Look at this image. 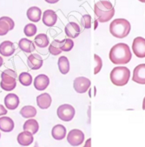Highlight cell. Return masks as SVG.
Returning a JSON list of instances; mask_svg holds the SVG:
<instances>
[{"label":"cell","instance_id":"9c48e42d","mask_svg":"<svg viewBox=\"0 0 145 147\" xmlns=\"http://www.w3.org/2000/svg\"><path fill=\"white\" fill-rule=\"evenodd\" d=\"M15 27V23L10 17L0 18V36L6 35L10 31H12Z\"/></svg>","mask_w":145,"mask_h":147},{"label":"cell","instance_id":"30bf717a","mask_svg":"<svg viewBox=\"0 0 145 147\" xmlns=\"http://www.w3.org/2000/svg\"><path fill=\"white\" fill-rule=\"evenodd\" d=\"M27 65H28V67H30V69L33 71H37V70H39L43 66L44 60L39 54L32 53L27 58Z\"/></svg>","mask_w":145,"mask_h":147},{"label":"cell","instance_id":"f35d334b","mask_svg":"<svg viewBox=\"0 0 145 147\" xmlns=\"http://www.w3.org/2000/svg\"><path fill=\"white\" fill-rule=\"evenodd\" d=\"M142 110H145V97H144L143 101H142Z\"/></svg>","mask_w":145,"mask_h":147},{"label":"cell","instance_id":"2e32d148","mask_svg":"<svg viewBox=\"0 0 145 147\" xmlns=\"http://www.w3.org/2000/svg\"><path fill=\"white\" fill-rule=\"evenodd\" d=\"M17 143L21 145V146H29L30 144H32L34 141V138H33V134H32L31 132L23 131L22 132H20L17 135Z\"/></svg>","mask_w":145,"mask_h":147},{"label":"cell","instance_id":"d6986e66","mask_svg":"<svg viewBox=\"0 0 145 147\" xmlns=\"http://www.w3.org/2000/svg\"><path fill=\"white\" fill-rule=\"evenodd\" d=\"M51 102L52 98L49 93H42L37 97V105L42 110L49 109V107L51 105Z\"/></svg>","mask_w":145,"mask_h":147},{"label":"cell","instance_id":"8fae6325","mask_svg":"<svg viewBox=\"0 0 145 147\" xmlns=\"http://www.w3.org/2000/svg\"><path fill=\"white\" fill-rule=\"evenodd\" d=\"M132 81L140 84H145V64L138 65L134 69Z\"/></svg>","mask_w":145,"mask_h":147},{"label":"cell","instance_id":"d4e9b609","mask_svg":"<svg viewBox=\"0 0 145 147\" xmlns=\"http://www.w3.org/2000/svg\"><path fill=\"white\" fill-rule=\"evenodd\" d=\"M57 65H58L59 71L65 75L70 71V61L68 59V57L65 56H62L58 58V61H57Z\"/></svg>","mask_w":145,"mask_h":147},{"label":"cell","instance_id":"b9f144b4","mask_svg":"<svg viewBox=\"0 0 145 147\" xmlns=\"http://www.w3.org/2000/svg\"><path fill=\"white\" fill-rule=\"evenodd\" d=\"M0 138H1V134H0Z\"/></svg>","mask_w":145,"mask_h":147},{"label":"cell","instance_id":"52a82bcc","mask_svg":"<svg viewBox=\"0 0 145 147\" xmlns=\"http://www.w3.org/2000/svg\"><path fill=\"white\" fill-rule=\"evenodd\" d=\"M84 133L78 129L70 131L67 135V141L71 146H79L84 141Z\"/></svg>","mask_w":145,"mask_h":147},{"label":"cell","instance_id":"9a60e30c","mask_svg":"<svg viewBox=\"0 0 145 147\" xmlns=\"http://www.w3.org/2000/svg\"><path fill=\"white\" fill-rule=\"evenodd\" d=\"M17 74L11 69H6L1 73V82L7 84H17Z\"/></svg>","mask_w":145,"mask_h":147},{"label":"cell","instance_id":"44dd1931","mask_svg":"<svg viewBox=\"0 0 145 147\" xmlns=\"http://www.w3.org/2000/svg\"><path fill=\"white\" fill-rule=\"evenodd\" d=\"M19 98L17 95L14 93H10L5 96V105L6 109L8 110H15L19 105Z\"/></svg>","mask_w":145,"mask_h":147},{"label":"cell","instance_id":"603a6c76","mask_svg":"<svg viewBox=\"0 0 145 147\" xmlns=\"http://www.w3.org/2000/svg\"><path fill=\"white\" fill-rule=\"evenodd\" d=\"M51 136L56 140H62L66 137V128L63 125H56L51 130Z\"/></svg>","mask_w":145,"mask_h":147},{"label":"cell","instance_id":"8d00e7d4","mask_svg":"<svg viewBox=\"0 0 145 147\" xmlns=\"http://www.w3.org/2000/svg\"><path fill=\"white\" fill-rule=\"evenodd\" d=\"M44 1H45L46 3L50 4V5H54V4H56V3L58 2L59 0H44Z\"/></svg>","mask_w":145,"mask_h":147},{"label":"cell","instance_id":"6da1fadb","mask_svg":"<svg viewBox=\"0 0 145 147\" xmlns=\"http://www.w3.org/2000/svg\"><path fill=\"white\" fill-rule=\"evenodd\" d=\"M109 57L110 61L115 65H125L131 60L132 53L127 44L119 43L110 49Z\"/></svg>","mask_w":145,"mask_h":147},{"label":"cell","instance_id":"7c38bea8","mask_svg":"<svg viewBox=\"0 0 145 147\" xmlns=\"http://www.w3.org/2000/svg\"><path fill=\"white\" fill-rule=\"evenodd\" d=\"M64 32L69 38H77L81 33V28L77 23L70 22L65 25Z\"/></svg>","mask_w":145,"mask_h":147},{"label":"cell","instance_id":"3957f363","mask_svg":"<svg viewBox=\"0 0 145 147\" xmlns=\"http://www.w3.org/2000/svg\"><path fill=\"white\" fill-rule=\"evenodd\" d=\"M131 30L130 23L125 18H117L109 24V32L117 38H124L127 37Z\"/></svg>","mask_w":145,"mask_h":147},{"label":"cell","instance_id":"ffe728a7","mask_svg":"<svg viewBox=\"0 0 145 147\" xmlns=\"http://www.w3.org/2000/svg\"><path fill=\"white\" fill-rule=\"evenodd\" d=\"M14 121L9 117L3 116L0 117V131L4 132H11L14 130Z\"/></svg>","mask_w":145,"mask_h":147},{"label":"cell","instance_id":"484cf974","mask_svg":"<svg viewBox=\"0 0 145 147\" xmlns=\"http://www.w3.org/2000/svg\"><path fill=\"white\" fill-rule=\"evenodd\" d=\"M19 113L24 119H32L37 115V109L32 105H25L20 110Z\"/></svg>","mask_w":145,"mask_h":147},{"label":"cell","instance_id":"7a4b0ae2","mask_svg":"<svg viewBox=\"0 0 145 147\" xmlns=\"http://www.w3.org/2000/svg\"><path fill=\"white\" fill-rule=\"evenodd\" d=\"M94 12L99 22L106 23L114 17L115 8L109 0H100L95 4Z\"/></svg>","mask_w":145,"mask_h":147},{"label":"cell","instance_id":"74e56055","mask_svg":"<svg viewBox=\"0 0 145 147\" xmlns=\"http://www.w3.org/2000/svg\"><path fill=\"white\" fill-rule=\"evenodd\" d=\"M4 64V59H3V57L0 56V67H1Z\"/></svg>","mask_w":145,"mask_h":147},{"label":"cell","instance_id":"d590c367","mask_svg":"<svg viewBox=\"0 0 145 147\" xmlns=\"http://www.w3.org/2000/svg\"><path fill=\"white\" fill-rule=\"evenodd\" d=\"M91 139L89 138V139H87V140H86V142H85L83 147H91Z\"/></svg>","mask_w":145,"mask_h":147},{"label":"cell","instance_id":"ab89813d","mask_svg":"<svg viewBox=\"0 0 145 147\" xmlns=\"http://www.w3.org/2000/svg\"><path fill=\"white\" fill-rule=\"evenodd\" d=\"M33 147H39V145H38V143H36V144H35V145H34Z\"/></svg>","mask_w":145,"mask_h":147},{"label":"cell","instance_id":"4dcf8cb0","mask_svg":"<svg viewBox=\"0 0 145 147\" xmlns=\"http://www.w3.org/2000/svg\"><path fill=\"white\" fill-rule=\"evenodd\" d=\"M74 47V42L71 38H65L63 40V45H62V51H70Z\"/></svg>","mask_w":145,"mask_h":147},{"label":"cell","instance_id":"d6a6232c","mask_svg":"<svg viewBox=\"0 0 145 147\" xmlns=\"http://www.w3.org/2000/svg\"><path fill=\"white\" fill-rule=\"evenodd\" d=\"M94 59H95V63H96L95 69H94V74L97 75L101 71V69L103 67V60H102V58L97 54L94 55Z\"/></svg>","mask_w":145,"mask_h":147},{"label":"cell","instance_id":"1f68e13d","mask_svg":"<svg viewBox=\"0 0 145 147\" xmlns=\"http://www.w3.org/2000/svg\"><path fill=\"white\" fill-rule=\"evenodd\" d=\"M81 24L83 29H90L91 27V17L89 14H85L81 18Z\"/></svg>","mask_w":145,"mask_h":147},{"label":"cell","instance_id":"cb8c5ba5","mask_svg":"<svg viewBox=\"0 0 145 147\" xmlns=\"http://www.w3.org/2000/svg\"><path fill=\"white\" fill-rule=\"evenodd\" d=\"M23 129V131H29L32 134H36L38 131L39 125H38L37 120H35L33 119H28L26 122H24Z\"/></svg>","mask_w":145,"mask_h":147},{"label":"cell","instance_id":"83f0119b","mask_svg":"<svg viewBox=\"0 0 145 147\" xmlns=\"http://www.w3.org/2000/svg\"><path fill=\"white\" fill-rule=\"evenodd\" d=\"M63 40H54L49 45V52L53 56H57L62 52Z\"/></svg>","mask_w":145,"mask_h":147},{"label":"cell","instance_id":"4fadbf2b","mask_svg":"<svg viewBox=\"0 0 145 147\" xmlns=\"http://www.w3.org/2000/svg\"><path fill=\"white\" fill-rule=\"evenodd\" d=\"M33 84H34V87L36 88V90L44 91L50 84V78L45 74H39L35 78Z\"/></svg>","mask_w":145,"mask_h":147},{"label":"cell","instance_id":"8992f818","mask_svg":"<svg viewBox=\"0 0 145 147\" xmlns=\"http://www.w3.org/2000/svg\"><path fill=\"white\" fill-rule=\"evenodd\" d=\"M91 85V81L85 77H78L75 78L73 83L74 90L80 94L88 92Z\"/></svg>","mask_w":145,"mask_h":147},{"label":"cell","instance_id":"4316f807","mask_svg":"<svg viewBox=\"0 0 145 147\" xmlns=\"http://www.w3.org/2000/svg\"><path fill=\"white\" fill-rule=\"evenodd\" d=\"M34 44L39 48H46L50 45V40L45 33H40L35 37Z\"/></svg>","mask_w":145,"mask_h":147},{"label":"cell","instance_id":"836d02e7","mask_svg":"<svg viewBox=\"0 0 145 147\" xmlns=\"http://www.w3.org/2000/svg\"><path fill=\"white\" fill-rule=\"evenodd\" d=\"M0 86L1 88L4 90V91H6V92H11L12 90H14L16 86H17V84H5L3 82H0Z\"/></svg>","mask_w":145,"mask_h":147},{"label":"cell","instance_id":"f1b7e54d","mask_svg":"<svg viewBox=\"0 0 145 147\" xmlns=\"http://www.w3.org/2000/svg\"><path fill=\"white\" fill-rule=\"evenodd\" d=\"M18 81L20 82V84L23 86H30L32 82H33V79H32V76L29 73V72H21L18 76Z\"/></svg>","mask_w":145,"mask_h":147},{"label":"cell","instance_id":"f546056e","mask_svg":"<svg viewBox=\"0 0 145 147\" xmlns=\"http://www.w3.org/2000/svg\"><path fill=\"white\" fill-rule=\"evenodd\" d=\"M38 31V28L34 24H27L24 28H23V33L26 37L28 38H31L35 36V34L37 33Z\"/></svg>","mask_w":145,"mask_h":147},{"label":"cell","instance_id":"5bb4252c","mask_svg":"<svg viewBox=\"0 0 145 147\" xmlns=\"http://www.w3.org/2000/svg\"><path fill=\"white\" fill-rule=\"evenodd\" d=\"M42 21L44 25L48 27H52L56 24L57 21V15L53 10H46L43 13Z\"/></svg>","mask_w":145,"mask_h":147},{"label":"cell","instance_id":"e0dca14e","mask_svg":"<svg viewBox=\"0 0 145 147\" xmlns=\"http://www.w3.org/2000/svg\"><path fill=\"white\" fill-rule=\"evenodd\" d=\"M26 16L30 21L33 23H38L42 18V11L38 6H32L27 10Z\"/></svg>","mask_w":145,"mask_h":147},{"label":"cell","instance_id":"ac0fdd59","mask_svg":"<svg viewBox=\"0 0 145 147\" xmlns=\"http://www.w3.org/2000/svg\"><path fill=\"white\" fill-rule=\"evenodd\" d=\"M16 49L11 41L5 40L0 44V54L3 57H11L14 54Z\"/></svg>","mask_w":145,"mask_h":147},{"label":"cell","instance_id":"e575fe53","mask_svg":"<svg viewBox=\"0 0 145 147\" xmlns=\"http://www.w3.org/2000/svg\"><path fill=\"white\" fill-rule=\"evenodd\" d=\"M6 114H7L6 108L4 105H0V116H4V115H6Z\"/></svg>","mask_w":145,"mask_h":147},{"label":"cell","instance_id":"277c9868","mask_svg":"<svg viewBox=\"0 0 145 147\" xmlns=\"http://www.w3.org/2000/svg\"><path fill=\"white\" fill-rule=\"evenodd\" d=\"M110 81L117 86H124L130 78V71L125 66L115 67L109 74Z\"/></svg>","mask_w":145,"mask_h":147},{"label":"cell","instance_id":"5b68a950","mask_svg":"<svg viewBox=\"0 0 145 147\" xmlns=\"http://www.w3.org/2000/svg\"><path fill=\"white\" fill-rule=\"evenodd\" d=\"M76 114V111L74 107L69 104H64L60 105L56 110V115L59 119L64 122L71 121Z\"/></svg>","mask_w":145,"mask_h":147},{"label":"cell","instance_id":"ba28073f","mask_svg":"<svg viewBox=\"0 0 145 147\" xmlns=\"http://www.w3.org/2000/svg\"><path fill=\"white\" fill-rule=\"evenodd\" d=\"M132 51L137 57H145V38L142 37H136L132 44Z\"/></svg>","mask_w":145,"mask_h":147},{"label":"cell","instance_id":"60d3db41","mask_svg":"<svg viewBox=\"0 0 145 147\" xmlns=\"http://www.w3.org/2000/svg\"><path fill=\"white\" fill-rule=\"evenodd\" d=\"M138 1H140L142 3H145V0H138Z\"/></svg>","mask_w":145,"mask_h":147},{"label":"cell","instance_id":"7402d4cb","mask_svg":"<svg viewBox=\"0 0 145 147\" xmlns=\"http://www.w3.org/2000/svg\"><path fill=\"white\" fill-rule=\"evenodd\" d=\"M18 47L25 53H32L35 51V44L28 38H21L18 42Z\"/></svg>","mask_w":145,"mask_h":147}]
</instances>
